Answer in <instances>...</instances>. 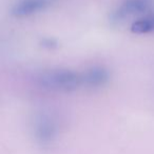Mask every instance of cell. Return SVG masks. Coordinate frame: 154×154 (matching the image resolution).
Returning <instances> with one entry per match:
<instances>
[{"instance_id":"6da1fadb","label":"cell","mask_w":154,"mask_h":154,"mask_svg":"<svg viewBox=\"0 0 154 154\" xmlns=\"http://www.w3.org/2000/svg\"><path fill=\"white\" fill-rule=\"evenodd\" d=\"M38 83L48 90L71 92L81 85V78L80 73L71 69H50L39 75Z\"/></svg>"},{"instance_id":"7a4b0ae2","label":"cell","mask_w":154,"mask_h":154,"mask_svg":"<svg viewBox=\"0 0 154 154\" xmlns=\"http://www.w3.org/2000/svg\"><path fill=\"white\" fill-rule=\"evenodd\" d=\"M33 133L38 143L51 145L59 134V124L49 112H42L36 116L33 123Z\"/></svg>"},{"instance_id":"3957f363","label":"cell","mask_w":154,"mask_h":154,"mask_svg":"<svg viewBox=\"0 0 154 154\" xmlns=\"http://www.w3.org/2000/svg\"><path fill=\"white\" fill-rule=\"evenodd\" d=\"M151 0H123L112 14V20L123 21L138 15L146 14L151 8Z\"/></svg>"},{"instance_id":"277c9868","label":"cell","mask_w":154,"mask_h":154,"mask_svg":"<svg viewBox=\"0 0 154 154\" xmlns=\"http://www.w3.org/2000/svg\"><path fill=\"white\" fill-rule=\"evenodd\" d=\"M53 0H18L12 8V15L16 18H27L44 11Z\"/></svg>"},{"instance_id":"5b68a950","label":"cell","mask_w":154,"mask_h":154,"mask_svg":"<svg viewBox=\"0 0 154 154\" xmlns=\"http://www.w3.org/2000/svg\"><path fill=\"white\" fill-rule=\"evenodd\" d=\"M80 78L81 85L90 88H99L108 83L110 73L103 66H92L80 73Z\"/></svg>"},{"instance_id":"8992f818","label":"cell","mask_w":154,"mask_h":154,"mask_svg":"<svg viewBox=\"0 0 154 154\" xmlns=\"http://www.w3.org/2000/svg\"><path fill=\"white\" fill-rule=\"evenodd\" d=\"M131 32L136 35L154 32V14H146L136 19L131 25Z\"/></svg>"}]
</instances>
